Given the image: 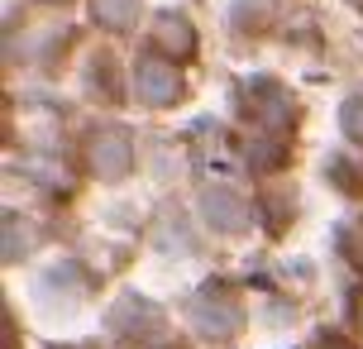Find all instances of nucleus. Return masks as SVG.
I'll use <instances>...</instances> for the list:
<instances>
[{"label": "nucleus", "mask_w": 363, "mask_h": 349, "mask_svg": "<svg viewBox=\"0 0 363 349\" xmlns=\"http://www.w3.org/2000/svg\"><path fill=\"white\" fill-rule=\"evenodd\" d=\"M139 96L144 101H172L177 96V72L167 62H139Z\"/></svg>", "instance_id": "1"}, {"label": "nucleus", "mask_w": 363, "mask_h": 349, "mask_svg": "<svg viewBox=\"0 0 363 349\" xmlns=\"http://www.w3.org/2000/svg\"><path fill=\"white\" fill-rule=\"evenodd\" d=\"M345 129L354 134V139H363V96H354L345 106Z\"/></svg>", "instance_id": "4"}, {"label": "nucleus", "mask_w": 363, "mask_h": 349, "mask_svg": "<svg viewBox=\"0 0 363 349\" xmlns=\"http://www.w3.org/2000/svg\"><path fill=\"white\" fill-rule=\"evenodd\" d=\"M96 158H101V167H106V172H115V167H120V163L129 158L125 139H120V134H106V139H101V153H96Z\"/></svg>", "instance_id": "3"}, {"label": "nucleus", "mask_w": 363, "mask_h": 349, "mask_svg": "<svg viewBox=\"0 0 363 349\" xmlns=\"http://www.w3.org/2000/svg\"><path fill=\"white\" fill-rule=\"evenodd\" d=\"M91 10L106 19V24H129L134 10H139V0H91Z\"/></svg>", "instance_id": "2"}]
</instances>
